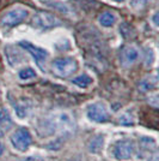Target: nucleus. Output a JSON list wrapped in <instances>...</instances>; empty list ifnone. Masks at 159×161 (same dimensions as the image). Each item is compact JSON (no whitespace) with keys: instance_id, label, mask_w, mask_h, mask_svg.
I'll return each instance as SVG.
<instances>
[{"instance_id":"f257e3e1","label":"nucleus","mask_w":159,"mask_h":161,"mask_svg":"<svg viewBox=\"0 0 159 161\" xmlns=\"http://www.w3.org/2000/svg\"><path fill=\"white\" fill-rule=\"evenodd\" d=\"M78 70V61L72 57L58 58L53 61V71L61 78H67L72 76Z\"/></svg>"},{"instance_id":"f03ea898","label":"nucleus","mask_w":159,"mask_h":161,"mask_svg":"<svg viewBox=\"0 0 159 161\" xmlns=\"http://www.w3.org/2000/svg\"><path fill=\"white\" fill-rule=\"evenodd\" d=\"M28 10L25 7L17 6L12 8L11 11H8L1 19V24L5 28H12L14 25H18L19 23H22L23 20L28 17Z\"/></svg>"},{"instance_id":"7ed1b4c3","label":"nucleus","mask_w":159,"mask_h":161,"mask_svg":"<svg viewBox=\"0 0 159 161\" xmlns=\"http://www.w3.org/2000/svg\"><path fill=\"white\" fill-rule=\"evenodd\" d=\"M11 143L17 150L19 152H25L28 148L33 143V137L29 130L25 128H20L17 131H14L13 135L11 136Z\"/></svg>"},{"instance_id":"20e7f679","label":"nucleus","mask_w":159,"mask_h":161,"mask_svg":"<svg viewBox=\"0 0 159 161\" xmlns=\"http://www.w3.org/2000/svg\"><path fill=\"white\" fill-rule=\"evenodd\" d=\"M33 24L38 29H50L61 24V20L56 18L54 14L41 11L33 16Z\"/></svg>"},{"instance_id":"39448f33","label":"nucleus","mask_w":159,"mask_h":161,"mask_svg":"<svg viewBox=\"0 0 159 161\" xmlns=\"http://www.w3.org/2000/svg\"><path fill=\"white\" fill-rule=\"evenodd\" d=\"M87 117L90 120L96 123H105L110 118L108 109L102 102H96L90 105L87 108Z\"/></svg>"},{"instance_id":"423d86ee","label":"nucleus","mask_w":159,"mask_h":161,"mask_svg":"<svg viewBox=\"0 0 159 161\" xmlns=\"http://www.w3.org/2000/svg\"><path fill=\"white\" fill-rule=\"evenodd\" d=\"M134 150H135V147L131 140H122L115 144L114 156L117 160H128L132 158Z\"/></svg>"},{"instance_id":"0eeeda50","label":"nucleus","mask_w":159,"mask_h":161,"mask_svg":"<svg viewBox=\"0 0 159 161\" xmlns=\"http://www.w3.org/2000/svg\"><path fill=\"white\" fill-rule=\"evenodd\" d=\"M20 46L24 48V49H27L28 52L33 57V59L36 60L37 65L42 70H44V64H46V60L47 58H48V52H47L46 49L37 47V46H33V43H30L28 41H22L20 42Z\"/></svg>"},{"instance_id":"6e6552de","label":"nucleus","mask_w":159,"mask_h":161,"mask_svg":"<svg viewBox=\"0 0 159 161\" xmlns=\"http://www.w3.org/2000/svg\"><path fill=\"white\" fill-rule=\"evenodd\" d=\"M138 58H139L138 49L134 47H131V46L123 47L121 53H120V61H121V65L123 67L132 66L133 64L138 60Z\"/></svg>"},{"instance_id":"1a4fd4ad","label":"nucleus","mask_w":159,"mask_h":161,"mask_svg":"<svg viewBox=\"0 0 159 161\" xmlns=\"http://www.w3.org/2000/svg\"><path fill=\"white\" fill-rule=\"evenodd\" d=\"M12 125H13V121L10 115V112L6 108L1 107L0 108V129H1V131L6 132L12 128Z\"/></svg>"},{"instance_id":"9d476101","label":"nucleus","mask_w":159,"mask_h":161,"mask_svg":"<svg viewBox=\"0 0 159 161\" xmlns=\"http://www.w3.org/2000/svg\"><path fill=\"white\" fill-rule=\"evenodd\" d=\"M5 53L7 55V59H8V63L11 64V65H18L19 63H22L23 60V55L20 53L19 51H17L14 47L12 46H7L5 48Z\"/></svg>"},{"instance_id":"9b49d317","label":"nucleus","mask_w":159,"mask_h":161,"mask_svg":"<svg viewBox=\"0 0 159 161\" xmlns=\"http://www.w3.org/2000/svg\"><path fill=\"white\" fill-rule=\"evenodd\" d=\"M103 136L102 135H98V136H96V137H93L92 140L90 141L89 143V150L91 152V153H98L100 152V149L103 147Z\"/></svg>"},{"instance_id":"f8f14e48","label":"nucleus","mask_w":159,"mask_h":161,"mask_svg":"<svg viewBox=\"0 0 159 161\" xmlns=\"http://www.w3.org/2000/svg\"><path fill=\"white\" fill-rule=\"evenodd\" d=\"M73 84L78 86L79 88H87L91 83H92V78L89 76V75H80L78 77L73 78Z\"/></svg>"},{"instance_id":"ddd939ff","label":"nucleus","mask_w":159,"mask_h":161,"mask_svg":"<svg viewBox=\"0 0 159 161\" xmlns=\"http://www.w3.org/2000/svg\"><path fill=\"white\" fill-rule=\"evenodd\" d=\"M158 84V78L157 76H151V77H147L145 80L141 82L140 87L142 89V92H147V90H151L153 88L157 87Z\"/></svg>"},{"instance_id":"4468645a","label":"nucleus","mask_w":159,"mask_h":161,"mask_svg":"<svg viewBox=\"0 0 159 161\" xmlns=\"http://www.w3.org/2000/svg\"><path fill=\"white\" fill-rule=\"evenodd\" d=\"M116 17L110 12H104L100 16V23L103 27H113L115 24Z\"/></svg>"},{"instance_id":"2eb2a0df","label":"nucleus","mask_w":159,"mask_h":161,"mask_svg":"<svg viewBox=\"0 0 159 161\" xmlns=\"http://www.w3.org/2000/svg\"><path fill=\"white\" fill-rule=\"evenodd\" d=\"M36 77V72L35 70L31 69V67H25L23 70L19 71V78L23 80H31V78H35Z\"/></svg>"},{"instance_id":"dca6fc26","label":"nucleus","mask_w":159,"mask_h":161,"mask_svg":"<svg viewBox=\"0 0 159 161\" xmlns=\"http://www.w3.org/2000/svg\"><path fill=\"white\" fill-rule=\"evenodd\" d=\"M150 1H151V0H131V1H129V5H131V7L134 8V10L140 11V10H144V8L148 5Z\"/></svg>"},{"instance_id":"f3484780","label":"nucleus","mask_w":159,"mask_h":161,"mask_svg":"<svg viewBox=\"0 0 159 161\" xmlns=\"http://www.w3.org/2000/svg\"><path fill=\"white\" fill-rule=\"evenodd\" d=\"M120 124H123V125H133L134 120H133V117L131 114H123L122 117H120Z\"/></svg>"},{"instance_id":"a211bd4d","label":"nucleus","mask_w":159,"mask_h":161,"mask_svg":"<svg viewBox=\"0 0 159 161\" xmlns=\"http://www.w3.org/2000/svg\"><path fill=\"white\" fill-rule=\"evenodd\" d=\"M3 153H4V143H3L1 138H0V156L3 155Z\"/></svg>"},{"instance_id":"6ab92c4d","label":"nucleus","mask_w":159,"mask_h":161,"mask_svg":"<svg viewBox=\"0 0 159 161\" xmlns=\"http://www.w3.org/2000/svg\"><path fill=\"white\" fill-rule=\"evenodd\" d=\"M157 18H158V14H154V17H153V22H154L156 25H158V20H157Z\"/></svg>"},{"instance_id":"aec40b11","label":"nucleus","mask_w":159,"mask_h":161,"mask_svg":"<svg viewBox=\"0 0 159 161\" xmlns=\"http://www.w3.org/2000/svg\"><path fill=\"white\" fill-rule=\"evenodd\" d=\"M18 161H38V160L33 159V158H28V159H23V160H18Z\"/></svg>"},{"instance_id":"412c9836","label":"nucleus","mask_w":159,"mask_h":161,"mask_svg":"<svg viewBox=\"0 0 159 161\" xmlns=\"http://www.w3.org/2000/svg\"><path fill=\"white\" fill-rule=\"evenodd\" d=\"M115 1H123V0H115Z\"/></svg>"}]
</instances>
